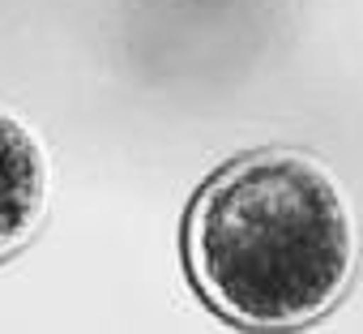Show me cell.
Instances as JSON below:
<instances>
[{"mask_svg": "<svg viewBox=\"0 0 363 334\" xmlns=\"http://www.w3.org/2000/svg\"><path fill=\"white\" fill-rule=\"evenodd\" d=\"M359 232L329 167L269 146L223 163L184 210V270L231 325L295 330L346 296Z\"/></svg>", "mask_w": 363, "mask_h": 334, "instance_id": "6da1fadb", "label": "cell"}, {"mask_svg": "<svg viewBox=\"0 0 363 334\" xmlns=\"http://www.w3.org/2000/svg\"><path fill=\"white\" fill-rule=\"evenodd\" d=\"M48 154L39 137L0 103V262L22 253L48 223Z\"/></svg>", "mask_w": 363, "mask_h": 334, "instance_id": "7a4b0ae2", "label": "cell"}]
</instances>
